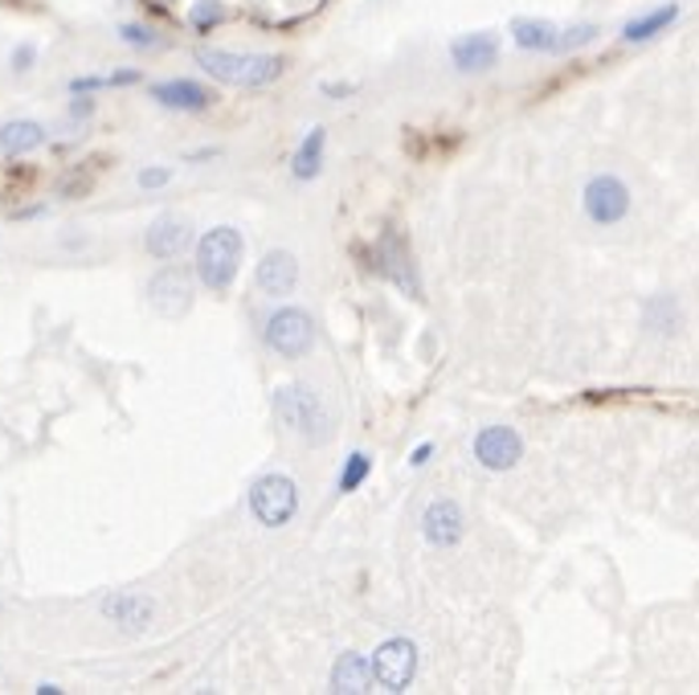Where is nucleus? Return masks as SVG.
<instances>
[{"mask_svg":"<svg viewBox=\"0 0 699 695\" xmlns=\"http://www.w3.org/2000/svg\"><path fill=\"white\" fill-rule=\"evenodd\" d=\"M193 62H197L209 78L226 82V87H242V90L271 87V82H278L286 70L283 54H238V49H214V45L197 49Z\"/></svg>","mask_w":699,"mask_h":695,"instance_id":"nucleus-1","label":"nucleus"},{"mask_svg":"<svg viewBox=\"0 0 699 695\" xmlns=\"http://www.w3.org/2000/svg\"><path fill=\"white\" fill-rule=\"evenodd\" d=\"M274 413H278V421H283L295 438H303L307 446H324L331 438V418L312 385H299V380L278 385V389H274Z\"/></svg>","mask_w":699,"mask_h":695,"instance_id":"nucleus-2","label":"nucleus"},{"mask_svg":"<svg viewBox=\"0 0 699 695\" xmlns=\"http://www.w3.org/2000/svg\"><path fill=\"white\" fill-rule=\"evenodd\" d=\"M242 271V233L233 225H214V230L200 233L197 242V278L205 283V290L226 295L233 287V278Z\"/></svg>","mask_w":699,"mask_h":695,"instance_id":"nucleus-3","label":"nucleus"},{"mask_svg":"<svg viewBox=\"0 0 699 695\" xmlns=\"http://www.w3.org/2000/svg\"><path fill=\"white\" fill-rule=\"evenodd\" d=\"M245 504H250V516H254L262 528H286V523L299 516V483L291 475L271 471V475L250 483Z\"/></svg>","mask_w":699,"mask_h":695,"instance_id":"nucleus-4","label":"nucleus"},{"mask_svg":"<svg viewBox=\"0 0 699 695\" xmlns=\"http://www.w3.org/2000/svg\"><path fill=\"white\" fill-rule=\"evenodd\" d=\"M262 340H266V348H271L278 361H303V356L315 348L312 311H307V307H295V304L278 307V311L266 319Z\"/></svg>","mask_w":699,"mask_h":695,"instance_id":"nucleus-5","label":"nucleus"},{"mask_svg":"<svg viewBox=\"0 0 699 695\" xmlns=\"http://www.w3.org/2000/svg\"><path fill=\"white\" fill-rule=\"evenodd\" d=\"M372 266L376 275L389 278V287H397L405 299H422V283H417V266L409 254V242L401 230H385L372 246Z\"/></svg>","mask_w":699,"mask_h":695,"instance_id":"nucleus-6","label":"nucleus"},{"mask_svg":"<svg viewBox=\"0 0 699 695\" xmlns=\"http://www.w3.org/2000/svg\"><path fill=\"white\" fill-rule=\"evenodd\" d=\"M372 663V683L381 692H409V683L417 675V647L414 638H389L376 647V654L369 659Z\"/></svg>","mask_w":699,"mask_h":695,"instance_id":"nucleus-7","label":"nucleus"},{"mask_svg":"<svg viewBox=\"0 0 699 695\" xmlns=\"http://www.w3.org/2000/svg\"><path fill=\"white\" fill-rule=\"evenodd\" d=\"M581 209L593 225H618V221L630 218V189L626 180L614 173H598L589 176L586 192H581Z\"/></svg>","mask_w":699,"mask_h":695,"instance_id":"nucleus-8","label":"nucleus"},{"mask_svg":"<svg viewBox=\"0 0 699 695\" xmlns=\"http://www.w3.org/2000/svg\"><path fill=\"white\" fill-rule=\"evenodd\" d=\"M474 463L483 471H512L524 459V438L515 434L512 426H483L474 434Z\"/></svg>","mask_w":699,"mask_h":695,"instance_id":"nucleus-9","label":"nucleus"},{"mask_svg":"<svg viewBox=\"0 0 699 695\" xmlns=\"http://www.w3.org/2000/svg\"><path fill=\"white\" fill-rule=\"evenodd\" d=\"M102 618L107 622H114L119 630H128V635H140V630H148L152 626V618H156V602L148 594H135V589H114V594L102 597Z\"/></svg>","mask_w":699,"mask_h":695,"instance_id":"nucleus-10","label":"nucleus"},{"mask_svg":"<svg viewBox=\"0 0 699 695\" xmlns=\"http://www.w3.org/2000/svg\"><path fill=\"white\" fill-rule=\"evenodd\" d=\"M254 287L266 295V299H291L295 287H299V258L291 250H271L262 254L254 271Z\"/></svg>","mask_w":699,"mask_h":695,"instance_id":"nucleus-11","label":"nucleus"},{"mask_svg":"<svg viewBox=\"0 0 699 695\" xmlns=\"http://www.w3.org/2000/svg\"><path fill=\"white\" fill-rule=\"evenodd\" d=\"M188 246H193V225H188L185 218H176V213L156 218L152 225H148V233H143V250H148L156 262L181 258Z\"/></svg>","mask_w":699,"mask_h":695,"instance_id":"nucleus-12","label":"nucleus"},{"mask_svg":"<svg viewBox=\"0 0 699 695\" xmlns=\"http://www.w3.org/2000/svg\"><path fill=\"white\" fill-rule=\"evenodd\" d=\"M467 532V520H462V507L455 499H434L422 516V537H426L429 549H455Z\"/></svg>","mask_w":699,"mask_h":695,"instance_id":"nucleus-13","label":"nucleus"},{"mask_svg":"<svg viewBox=\"0 0 699 695\" xmlns=\"http://www.w3.org/2000/svg\"><path fill=\"white\" fill-rule=\"evenodd\" d=\"M148 304L156 307L160 316H185L193 307V287H188V278L181 271L164 266L160 275L148 278Z\"/></svg>","mask_w":699,"mask_h":695,"instance_id":"nucleus-14","label":"nucleus"},{"mask_svg":"<svg viewBox=\"0 0 699 695\" xmlns=\"http://www.w3.org/2000/svg\"><path fill=\"white\" fill-rule=\"evenodd\" d=\"M450 62L462 74H483L500 62V37L495 33H462L458 42H450Z\"/></svg>","mask_w":699,"mask_h":695,"instance_id":"nucleus-15","label":"nucleus"},{"mask_svg":"<svg viewBox=\"0 0 699 695\" xmlns=\"http://www.w3.org/2000/svg\"><path fill=\"white\" fill-rule=\"evenodd\" d=\"M152 99L168 111H209L214 107V90L205 82H193V78H168V82H156L152 87Z\"/></svg>","mask_w":699,"mask_h":695,"instance_id":"nucleus-16","label":"nucleus"},{"mask_svg":"<svg viewBox=\"0 0 699 695\" xmlns=\"http://www.w3.org/2000/svg\"><path fill=\"white\" fill-rule=\"evenodd\" d=\"M331 692L336 695H352V692H369L372 687V663L369 654L360 651H343L331 666Z\"/></svg>","mask_w":699,"mask_h":695,"instance_id":"nucleus-17","label":"nucleus"},{"mask_svg":"<svg viewBox=\"0 0 699 695\" xmlns=\"http://www.w3.org/2000/svg\"><path fill=\"white\" fill-rule=\"evenodd\" d=\"M679 4H658V9H651V13H643V16H634V21H626L622 25V42H630V45H646V42H655L658 33H667L679 21Z\"/></svg>","mask_w":699,"mask_h":695,"instance_id":"nucleus-18","label":"nucleus"},{"mask_svg":"<svg viewBox=\"0 0 699 695\" xmlns=\"http://www.w3.org/2000/svg\"><path fill=\"white\" fill-rule=\"evenodd\" d=\"M50 140V131L37 119H13V123H0V156H29Z\"/></svg>","mask_w":699,"mask_h":695,"instance_id":"nucleus-19","label":"nucleus"},{"mask_svg":"<svg viewBox=\"0 0 699 695\" xmlns=\"http://www.w3.org/2000/svg\"><path fill=\"white\" fill-rule=\"evenodd\" d=\"M512 37H515V45L528 49V54H557L560 30L553 21H540V16H515Z\"/></svg>","mask_w":699,"mask_h":695,"instance_id":"nucleus-20","label":"nucleus"},{"mask_svg":"<svg viewBox=\"0 0 699 695\" xmlns=\"http://www.w3.org/2000/svg\"><path fill=\"white\" fill-rule=\"evenodd\" d=\"M643 328L651 335H675L684 328V307L675 295H651L643 304Z\"/></svg>","mask_w":699,"mask_h":695,"instance_id":"nucleus-21","label":"nucleus"},{"mask_svg":"<svg viewBox=\"0 0 699 695\" xmlns=\"http://www.w3.org/2000/svg\"><path fill=\"white\" fill-rule=\"evenodd\" d=\"M324 147H328V131L324 128H312L303 135V144L295 147V156H291V173L295 180H315V176L324 173Z\"/></svg>","mask_w":699,"mask_h":695,"instance_id":"nucleus-22","label":"nucleus"},{"mask_svg":"<svg viewBox=\"0 0 699 695\" xmlns=\"http://www.w3.org/2000/svg\"><path fill=\"white\" fill-rule=\"evenodd\" d=\"M372 475V459L364 454V450H352L348 459H343V471H340V492L352 495L364 487V478Z\"/></svg>","mask_w":699,"mask_h":695,"instance_id":"nucleus-23","label":"nucleus"},{"mask_svg":"<svg viewBox=\"0 0 699 695\" xmlns=\"http://www.w3.org/2000/svg\"><path fill=\"white\" fill-rule=\"evenodd\" d=\"M226 0H193V9H188V25L197 33H209L217 30L221 21H226Z\"/></svg>","mask_w":699,"mask_h":695,"instance_id":"nucleus-24","label":"nucleus"},{"mask_svg":"<svg viewBox=\"0 0 699 695\" xmlns=\"http://www.w3.org/2000/svg\"><path fill=\"white\" fill-rule=\"evenodd\" d=\"M598 25H569V30H560L557 37V54H572V49H586L589 42H598Z\"/></svg>","mask_w":699,"mask_h":695,"instance_id":"nucleus-25","label":"nucleus"},{"mask_svg":"<svg viewBox=\"0 0 699 695\" xmlns=\"http://www.w3.org/2000/svg\"><path fill=\"white\" fill-rule=\"evenodd\" d=\"M119 42L131 45V49H156L160 33L148 30V25H140V21H123V25H119Z\"/></svg>","mask_w":699,"mask_h":695,"instance_id":"nucleus-26","label":"nucleus"},{"mask_svg":"<svg viewBox=\"0 0 699 695\" xmlns=\"http://www.w3.org/2000/svg\"><path fill=\"white\" fill-rule=\"evenodd\" d=\"M33 62H37V45L33 42H21L13 49V58H9V66H13L17 74H29L33 70Z\"/></svg>","mask_w":699,"mask_h":695,"instance_id":"nucleus-27","label":"nucleus"},{"mask_svg":"<svg viewBox=\"0 0 699 695\" xmlns=\"http://www.w3.org/2000/svg\"><path fill=\"white\" fill-rule=\"evenodd\" d=\"M107 90V74H83V78H70V95H99Z\"/></svg>","mask_w":699,"mask_h":695,"instance_id":"nucleus-28","label":"nucleus"},{"mask_svg":"<svg viewBox=\"0 0 699 695\" xmlns=\"http://www.w3.org/2000/svg\"><path fill=\"white\" fill-rule=\"evenodd\" d=\"M135 180H140V189H164L172 180V168H143Z\"/></svg>","mask_w":699,"mask_h":695,"instance_id":"nucleus-29","label":"nucleus"},{"mask_svg":"<svg viewBox=\"0 0 699 695\" xmlns=\"http://www.w3.org/2000/svg\"><path fill=\"white\" fill-rule=\"evenodd\" d=\"M95 115V99H90V95H74L70 99V119H78V123H83V119H90Z\"/></svg>","mask_w":699,"mask_h":695,"instance_id":"nucleus-30","label":"nucleus"},{"mask_svg":"<svg viewBox=\"0 0 699 695\" xmlns=\"http://www.w3.org/2000/svg\"><path fill=\"white\" fill-rule=\"evenodd\" d=\"M45 213H50V205H29V209H17L13 221H37L45 218Z\"/></svg>","mask_w":699,"mask_h":695,"instance_id":"nucleus-31","label":"nucleus"},{"mask_svg":"<svg viewBox=\"0 0 699 695\" xmlns=\"http://www.w3.org/2000/svg\"><path fill=\"white\" fill-rule=\"evenodd\" d=\"M429 454H434V442H422V446L409 450V466H426Z\"/></svg>","mask_w":699,"mask_h":695,"instance_id":"nucleus-32","label":"nucleus"},{"mask_svg":"<svg viewBox=\"0 0 699 695\" xmlns=\"http://www.w3.org/2000/svg\"><path fill=\"white\" fill-rule=\"evenodd\" d=\"M319 90H324L328 99H348V95H352V87H348V82H319Z\"/></svg>","mask_w":699,"mask_h":695,"instance_id":"nucleus-33","label":"nucleus"},{"mask_svg":"<svg viewBox=\"0 0 699 695\" xmlns=\"http://www.w3.org/2000/svg\"><path fill=\"white\" fill-rule=\"evenodd\" d=\"M37 695H62V687L57 683H37Z\"/></svg>","mask_w":699,"mask_h":695,"instance_id":"nucleus-34","label":"nucleus"}]
</instances>
